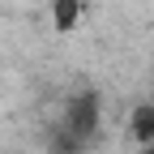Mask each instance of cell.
Masks as SVG:
<instances>
[{
  "label": "cell",
  "mask_w": 154,
  "mask_h": 154,
  "mask_svg": "<svg viewBox=\"0 0 154 154\" xmlns=\"http://www.w3.org/2000/svg\"><path fill=\"white\" fill-rule=\"evenodd\" d=\"M99 124H103V99L94 90H82V94H73L69 99V107H64V120H60V128L69 133V137H77V141H90L94 133H99Z\"/></svg>",
  "instance_id": "6da1fadb"
},
{
  "label": "cell",
  "mask_w": 154,
  "mask_h": 154,
  "mask_svg": "<svg viewBox=\"0 0 154 154\" xmlns=\"http://www.w3.org/2000/svg\"><path fill=\"white\" fill-rule=\"evenodd\" d=\"M128 137L137 146H150L154 141V99H141L128 116Z\"/></svg>",
  "instance_id": "7a4b0ae2"
},
{
  "label": "cell",
  "mask_w": 154,
  "mask_h": 154,
  "mask_svg": "<svg viewBox=\"0 0 154 154\" xmlns=\"http://www.w3.org/2000/svg\"><path fill=\"white\" fill-rule=\"evenodd\" d=\"M82 22V0H51V26L56 34H73Z\"/></svg>",
  "instance_id": "3957f363"
}]
</instances>
